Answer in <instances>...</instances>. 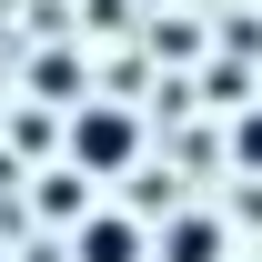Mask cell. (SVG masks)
I'll use <instances>...</instances> for the list:
<instances>
[{
	"label": "cell",
	"mask_w": 262,
	"mask_h": 262,
	"mask_svg": "<svg viewBox=\"0 0 262 262\" xmlns=\"http://www.w3.org/2000/svg\"><path fill=\"white\" fill-rule=\"evenodd\" d=\"M131 162H141V121H131L121 101H81L71 111V171L81 182H121Z\"/></svg>",
	"instance_id": "obj_1"
},
{
	"label": "cell",
	"mask_w": 262,
	"mask_h": 262,
	"mask_svg": "<svg viewBox=\"0 0 262 262\" xmlns=\"http://www.w3.org/2000/svg\"><path fill=\"white\" fill-rule=\"evenodd\" d=\"M71 262H151V232L131 222V212H91V222L71 232Z\"/></svg>",
	"instance_id": "obj_2"
},
{
	"label": "cell",
	"mask_w": 262,
	"mask_h": 262,
	"mask_svg": "<svg viewBox=\"0 0 262 262\" xmlns=\"http://www.w3.org/2000/svg\"><path fill=\"white\" fill-rule=\"evenodd\" d=\"M31 212H40V222H91V182H81V171H40V182H31Z\"/></svg>",
	"instance_id": "obj_3"
},
{
	"label": "cell",
	"mask_w": 262,
	"mask_h": 262,
	"mask_svg": "<svg viewBox=\"0 0 262 262\" xmlns=\"http://www.w3.org/2000/svg\"><path fill=\"white\" fill-rule=\"evenodd\" d=\"M151 252H162V262H222V222H212V212H182Z\"/></svg>",
	"instance_id": "obj_4"
},
{
	"label": "cell",
	"mask_w": 262,
	"mask_h": 262,
	"mask_svg": "<svg viewBox=\"0 0 262 262\" xmlns=\"http://www.w3.org/2000/svg\"><path fill=\"white\" fill-rule=\"evenodd\" d=\"M232 162H242V171H262V101L232 121Z\"/></svg>",
	"instance_id": "obj_5"
},
{
	"label": "cell",
	"mask_w": 262,
	"mask_h": 262,
	"mask_svg": "<svg viewBox=\"0 0 262 262\" xmlns=\"http://www.w3.org/2000/svg\"><path fill=\"white\" fill-rule=\"evenodd\" d=\"M131 20V0H91V31H121Z\"/></svg>",
	"instance_id": "obj_6"
},
{
	"label": "cell",
	"mask_w": 262,
	"mask_h": 262,
	"mask_svg": "<svg viewBox=\"0 0 262 262\" xmlns=\"http://www.w3.org/2000/svg\"><path fill=\"white\" fill-rule=\"evenodd\" d=\"M0 262H10V252H0Z\"/></svg>",
	"instance_id": "obj_7"
}]
</instances>
